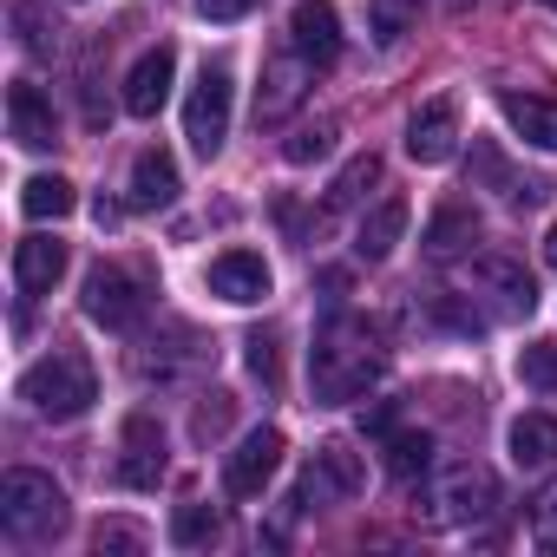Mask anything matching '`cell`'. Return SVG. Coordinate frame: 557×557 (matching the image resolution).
I'll return each mask as SVG.
<instances>
[{
  "label": "cell",
  "instance_id": "4dcf8cb0",
  "mask_svg": "<svg viewBox=\"0 0 557 557\" xmlns=\"http://www.w3.org/2000/svg\"><path fill=\"white\" fill-rule=\"evenodd\" d=\"M518 374H524V387L557 394V342H531V348L518 355Z\"/></svg>",
  "mask_w": 557,
  "mask_h": 557
},
{
  "label": "cell",
  "instance_id": "4316f807",
  "mask_svg": "<svg viewBox=\"0 0 557 557\" xmlns=\"http://www.w3.org/2000/svg\"><path fill=\"white\" fill-rule=\"evenodd\" d=\"M426 466H433V440L426 433H413V426L407 433H387V472L394 479H420Z\"/></svg>",
  "mask_w": 557,
  "mask_h": 557
},
{
  "label": "cell",
  "instance_id": "2e32d148",
  "mask_svg": "<svg viewBox=\"0 0 557 557\" xmlns=\"http://www.w3.org/2000/svg\"><path fill=\"white\" fill-rule=\"evenodd\" d=\"M171 73H177V53L171 47H151L132 66V79H125V112L132 119H158V106L171 99Z\"/></svg>",
  "mask_w": 557,
  "mask_h": 557
},
{
  "label": "cell",
  "instance_id": "30bf717a",
  "mask_svg": "<svg viewBox=\"0 0 557 557\" xmlns=\"http://www.w3.org/2000/svg\"><path fill=\"white\" fill-rule=\"evenodd\" d=\"M289 40L309 66H335L342 60V14L329 8V0H296L289 14Z\"/></svg>",
  "mask_w": 557,
  "mask_h": 557
},
{
  "label": "cell",
  "instance_id": "83f0119b",
  "mask_svg": "<svg viewBox=\"0 0 557 557\" xmlns=\"http://www.w3.org/2000/svg\"><path fill=\"white\" fill-rule=\"evenodd\" d=\"M329 151H335V119H315V125H302V132L283 138V158H289V164H315V158H329Z\"/></svg>",
  "mask_w": 557,
  "mask_h": 557
},
{
  "label": "cell",
  "instance_id": "836d02e7",
  "mask_svg": "<svg viewBox=\"0 0 557 557\" xmlns=\"http://www.w3.org/2000/svg\"><path fill=\"white\" fill-rule=\"evenodd\" d=\"M223 426H230V394H203V407H197L190 433H197V440H216Z\"/></svg>",
  "mask_w": 557,
  "mask_h": 557
},
{
  "label": "cell",
  "instance_id": "d590c367",
  "mask_svg": "<svg viewBox=\"0 0 557 557\" xmlns=\"http://www.w3.org/2000/svg\"><path fill=\"white\" fill-rule=\"evenodd\" d=\"M249 8H256V0H197V14H203V21H243Z\"/></svg>",
  "mask_w": 557,
  "mask_h": 557
},
{
  "label": "cell",
  "instance_id": "7a4b0ae2",
  "mask_svg": "<svg viewBox=\"0 0 557 557\" xmlns=\"http://www.w3.org/2000/svg\"><path fill=\"white\" fill-rule=\"evenodd\" d=\"M21 400H27L40 420L66 426V420H79V413L99 400V374H92V361H86L79 348H53L47 361H34V368L21 374Z\"/></svg>",
  "mask_w": 557,
  "mask_h": 557
},
{
  "label": "cell",
  "instance_id": "1f68e13d",
  "mask_svg": "<svg viewBox=\"0 0 557 557\" xmlns=\"http://www.w3.org/2000/svg\"><path fill=\"white\" fill-rule=\"evenodd\" d=\"M531 544L537 550H557V479L531 498Z\"/></svg>",
  "mask_w": 557,
  "mask_h": 557
},
{
  "label": "cell",
  "instance_id": "9c48e42d",
  "mask_svg": "<svg viewBox=\"0 0 557 557\" xmlns=\"http://www.w3.org/2000/svg\"><path fill=\"white\" fill-rule=\"evenodd\" d=\"M164 472H171V459H164V433H158V420H151V413H132V420H125L119 479H125L132 492H158Z\"/></svg>",
  "mask_w": 557,
  "mask_h": 557
},
{
  "label": "cell",
  "instance_id": "8fae6325",
  "mask_svg": "<svg viewBox=\"0 0 557 557\" xmlns=\"http://www.w3.org/2000/svg\"><path fill=\"white\" fill-rule=\"evenodd\" d=\"M309 60L302 53H275L269 60V73H262V92H256V119L262 125H275V119H289L296 106H302V92H309Z\"/></svg>",
  "mask_w": 557,
  "mask_h": 557
},
{
  "label": "cell",
  "instance_id": "5bb4252c",
  "mask_svg": "<svg viewBox=\"0 0 557 557\" xmlns=\"http://www.w3.org/2000/svg\"><path fill=\"white\" fill-rule=\"evenodd\" d=\"M8 125H14V145H27V151L60 145V119H53V106H47V92H40L34 79H14V92H8Z\"/></svg>",
  "mask_w": 557,
  "mask_h": 557
},
{
  "label": "cell",
  "instance_id": "cb8c5ba5",
  "mask_svg": "<svg viewBox=\"0 0 557 557\" xmlns=\"http://www.w3.org/2000/svg\"><path fill=\"white\" fill-rule=\"evenodd\" d=\"M73 203H79V190L53 171V177H27L21 184V210L34 216V223H47V216H73Z\"/></svg>",
  "mask_w": 557,
  "mask_h": 557
},
{
  "label": "cell",
  "instance_id": "6da1fadb",
  "mask_svg": "<svg viewBox=\"0 0 557 557\" xmlns=\"http://www.w3.org/2000/svg\"><path fill=\"white\" fill-rule=\"evenodd\" d=\"M387 374V355H381V335L361 322V315H335L315 348H309V387L322 407H348L361 400L374 381Z\"/></svg>",
  "mask_w": 557,
  "mask_h": 557
},
{
  "label": "cell",
  "instance_id": "5b68a950",
  "mask_svg": "<svg viewBox=\"0 0 557 557\" xmlns=\"http://www.w3.org/2000/svg\"><path fill=\"white\" fill-rule=\"evenodd\" d=\"M230 66H203L197 73V86H190V106H184V138H190V151L210 164L216 151H223V138H230Z\"/></svg>",
  "mask_w": 557,
  "mask_h": 557
},
{
  "label": "cell",
  "instance_id": "8992f818",
  "mask_svg": "<svg viewBox=\"0 0 557 557\" xmlns=\"http://www.w3.org/2000/svg\"><path fill=\"white\" fill-rule=\"evenodd\" d=\"M145 302H151L145 275H132V269H119V262H99V269L86 275V315H92L99 329H138V322H145Z\"/></svg>",
  "mask_w": 557,
  "mask_h": 557
},
{
  "label": "cell",
  "instance_id": "52a82bcc",
  "mask_svg": "<svg viewBox=\"0 0 557 557\" xmlns=\"http://www.w3.org/2000/svg\"><path fill=\"white\" fill-rule=\"evenodd\" d=\"M361 485H368L361 453L348 440H329V446H315V459H309V472L296 485V505H335V498H355Z\"/></svg>",
  "mask_w": 557,
  "mask_h": 557
},
{
  "label": "cell",
  "instance_id": "7402d4cb",
  "mask_svg": "<svg viewBox=\"0 0 557 557\" xmlns=\"http://www.w3.org/2000/svg\"><path fill=\"white\" fill-rule=\"evenodd\" d=\"M472 236H479V210H472V203H440V216L426 223V256L446 262V256H459Z\"/></svg>",
  "mask_w": 557,
  "mask_h": 557
},
{
  "label": "cell",
  "instance_id": "ffe728a7",
  "mask_svg": "<svg viewBox=\"0 0 557 557\" xmlns=\"http://www.w3.org/2000/svg\"><path fill=\"white\" fill-rule=\"evenodd\" d=\"M400 230H407V203H400V197L374 203V210L361 216V230H355V256H361V262H387L394 243H400Z\"/></svg>",
  "mask_w": 557,
  "mask_h": 557
},
{
  "label": "cell",
  "instance_id": "603a6c76",
  "mask_svg": "<svg viewBox=\"0 0 557 557\" xmlns=\"http://www.w3.org/2000/svg\"><path fill=\"white\" fill-rule=\"evenodd\" d=\"M511 459L518 466H557V420L550 413H518L511 420Z\"/></svg>",
  "mask_w": 557,
  "mask_h": 557
},
{
  "label": "cell",
  "instance_id": "7c38bea8",
  "mask_svg": "<svg viewBox=\"0 0 557 557\" xmlns=\"http://www.w3.org/2000/svg\"><path fill=\"white\" fill-rule=\"evenodd\" d=\"M210 296H223V302H236V309L262 302V296H269V262H262L256 249H223V256L210 262Z\"/></svg>",
  "mask_w": 557,
  "mask_h": 557
},
{
  "label": "cell",
  "instance_id": "277c9868",
  "mask_svg": "<svg viewBox=\"0 0 557 557\" xmlns=\"http://www.w3.org/2000/svg\"><path fill=\"white\" fill-rule=\"evenodd\" d=\"M492 511H498V472L492 466L459 459V466L440 472V485H433V518L440 524H479Z\"/></svg>",
  "mask_w": 557,
  "mask_h": 557
},
{
  "label": "cell",
  "instance_id": "8d00e7d4",
  "mask_svg": "<svg viewBox=\"0 0 557 557\" xmlns=\"http://www.w3.org/2000/svg\"><path fill=\"white\" fill-rule=\"evenodd\" d=\"M544 262L557 269V223H550V236H544Z\"/></svg>",
  "mask_w": 557,
  "mask_h": 557
},
{
  "label": "cell",
  "instance_id": "f1b7e54d",
  "mask_svg": "<svg viewBox=\"0 0 557 557\" xmlns=\"http://www.w3.org/2000/svg\"><path fill=\"white\" fill-rule=\"evenodd\" d=\"M223 531V518H216V505H177V518H171V544H210Z\"/></svg>",
  "mask_w": 557,
  "mask_h": 557
},
{
  "label": "cell",
  "instance_id": "74e56055",
  "mask_svg": "<svg viewBox=\"0 0 557 557\" xmlns=\"http://www.w3.org/2000/svg\"><path fill=\"white\" fill-rule=\"evenodd\" d=\"M544 8H557V0H544Z\"/></svg>",
  "mask_w": 557,
  "mask_h": 557
},
{
  "label": "cell",
  "instance_id": "d4e9b609",
  "mask_svg": "<svg viewBox=\"0 0 557 557\" xmlns=\"http://www.w3.org/2000/svg\"><path fill=\"white\" fill-rule=\"evenodd\" d=\"M374 184H381V158H374V151L348 158V164H342V177L329 184V210H355V203H361Z\"/></svg>",
  "mask_w": 557,
  "mask_h": 557
},
{
  "label": "cell",
  "instance_id": "484cf974",
  "mask_svg": "<svg viewBox=\"0 0 557 557\" xmlns=\"http://www.w3.org/2000/svg\"><path fill=\"white\" fill-rule=\"evenodd\" d=\"M14 27H21V47H27L34 60H53V53H60V21L40 8V0H21V8H14Z\"/></svg>",
  "mask_w": 557,
  "mask_h": 557
},
{
  "label": "cell",
  "instance_id": "e575fe53",
  "mask_svg": "<svg viewBox=\"0 0 557 557\" xmlns=\"http://www.w3.org/2000/svg\"><path fill=\"white\" fill-rule=\"evenodd\" d=\"M99 550H138L145 544V531L138 524H99V537H92Z\"/></svg>",
  "mask_w": 557,
  "mask_h": 557
},
{
  "label": "cell",
  "instance_id": "4fadbf2b",
  "mask_svg": "<svg viewBox=\"0 0 557 557\" xmlns=\"http://www.w3.org/2000/svg\"><path fill=\"white\" fill-rule=\"evenodd\" d=\"M472 289H485V296H498V309L505 315H531L537 309V289H531V275H524V262H511V256H472Z\"/></svg>",
  "mask_w": 557,
  "mask_h": 557
},
{
  "label": "cell",
  "instance_id": "d6986e66",
  "mask_svg": "<svg viewBox=\"0 0 557 557\" xmlns=\"http://www.w3.org/2000/svg\"><path fill=\"white\" fill-rule=\"evenodd\" d=\"M132 210H164L171 197H177V164H171V151H138V164H132Z\"/></svg>",
  "mask_w": 557,
  "mask_h": 557
},
{
  "label": "cell",
  "instance_id": "e0dca14e",
  "mask_svg": "<svg viewBox=\"0 0 557 557\" xmlns=\"http://www.w3.org/2000/svg\"><path fill=\"white\" fill-rule=\"evenodd\" d=\"M60 275H66V243H53V236H21L14 243V283H21V296H47Z\"/></svg>",
  "mask_w": 557,
  "mask_h": 557
},
{
  "label": "cell",
  "instance_id": "3957f363",
  "mask_svg": "<svg viewBox=\"0 0 557 557\" xmlns=\"http://www.w3.org/2000/svg\"><path fill=\"white\" fill-rule=\"evenodd\" d=\"M0 524H8L21 544L60 537V531H66V492H60L47 472H27V466H14L8 479H0Z\"/></svg>",
  "mask_w": 557,
  "mask_h": 557
},
{
  "label": "cell",
  "instance_id": "ba28073f",
  "mask_svg": "<svg viewBox=\"0 0 557 557\" xmlns=\"http://www.w3.org/2000/svg\"><path fill=\"white\" fill-rule=\"evenodd\" d=\"M275 466H283V433H275V426H256V433H243V446L230 453L223 492H230V498H256V492L275 479Z\"/></svg>",
  "mask_w": 557,
  "mask_h": 557
},
{
  "label": "cell",
  "instance_id": "44dd1931",
  "mask_svg": "<svg viewBox=\"0 0 557 557\" xmlns=\"http://www.w3.org/2000/svg\"><path fill=\"white\" fill-rule=\"evenodd\" d=\"M472 177H479V184H498V190H505V203H518V210L544 203V190H550L544 177H518V171H511L492 145H479V151H472Z\"/></svg>",
  "mask_w": 557,
  "mask_h": 557
},
{
  "label": "cell",
  "instance_id": "f546056e",
  "mask_svg": "<svg viewBox=\"0 0 557 557\" xmlns=\"http://www.w3.org/2000/svg\"><path fill=\"white\" fill-rule=\"evenodd\" d=\"M368 21H374V40H400L413 21H420V0H368Z\"/></svg>",
  "mask_w": 557,
  "mask_h": 557
},
{
  "label": "cell",
  "instance_id": "d6a6232c",
  "mask_svg": "<svg viewBox=\"0 0 557 557\" xmlns=\"http://www.w3.org/2000/svg\"><path fill=\"white\" fill-rule=\"evenodd\" d=\"M243 348H249V374H256L262 387H275V381H283V368H275V335H262V329H256Z\"/></svg>",
  "mask_w": 557,
  "mask_h": 557
},
{
  "label": "cell",
  "instance_id": "9a60e30c",
  "mask_svg": "<svg viewBox=\"0 0 557 557\" xmlns=\"http://www.w3.org/2000/svg\"><path fill=\"white\" fill-rule=\"evenodd\" d=\"M453 145H459V112H453V99L420 106L413 125H407V158H413V164H446Z\"/></svg>",
  "mask_w": 557,
  "mask_h": 557
},
{
  "label": "cell",
  "instance_id": "ac0fdd59",
  "mask_svg": "<svg viewBox=\"0 0 557 557\" xmlns=\"http://www.w3.org/2000/svg\"><path fill=\"white\" fill-rule=\"evenodd\" d=\"M498 112L511 119V132L537 151H557V99H537V92H498Z\"/></svg>",
  "mask_w": 557,
  "mask_h": 557
}]
</instances>
